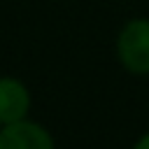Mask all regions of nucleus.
I'll list each match as a JSON object with an SVG mask.
<instances>
[{
	"label": "nucleus",
	"instance_id": "1",
	"mask_svg": "<svg viewBox=\"0 0 149 149\" xmlns=\"http://www.w3.org/2000/svg\"><path fill=\"white\" fill-rule=\"evenodd\" d=\"M116 58L130 74H149V19H130L119 30Z\"/></svg>",
	"mask_w": 149,
	"mask_h": 149
},
{
	"label": "nucleus",
	"instance_id": "2",
	"mask_svg": "<svg viewBox=\"0 0 149 149\" xmlns=\"http://www.w3.org/2000/svg\"><path fill=\"white\" fill-rule=\"evenodd\" d=\"M0 149H56L51 133L30 119L0 126Z\"/></svg>",
	"mask_w": 149,
	"mask_h": 149
},
{
	"label": "nucleus",
	"instance_id": "3",
	"mask_svg": "<svg viewBox=\"0 0 149 149\" xmlns=\"http://www.w3.org/2000/svg\"><path fill=\"white\" fill-rule=\"evenodd\" d=\"M30 91L16 77H0V126L28 119Z\"/></svg>",
	"mask_w": 149,
	"mask_h": 149
},
{
	"label": "nucleus",
	"instance_id": "4",
	"mask_svg": "<svg viewBox=\"0 0 149 149\" xmlns=\"http://www.w3.org/2000/svg\"><path fill=\"white\" fill-rule=\"evenodd\" d=\"M133 149H149V133H144V135L133 144Z\"/></svg>",
	"mask_w": 149,
	"mask_h": 149
}]
</instances>
